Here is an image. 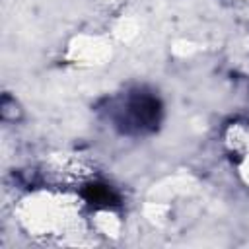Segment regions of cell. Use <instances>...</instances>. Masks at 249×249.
<instances>
[{
  "label": "cell",
  "mask_w": 249,
  "mask_h": 249,
  "mask_svg": "<svg viewBox=\"0 0 249 249\" xmlns=\"http://www.w3.org/2000/svg\"><path fill=\"white\" fill-rule=\"evenodd\" d=\"M160 121H161V103L154 93L146 89L130 91L124 103L115 113V124L124 134L154 132Z\"/></svg>",
  "instance_id": "1"
},
{
  "label": "cell",
  "mask_w": 249,
  "mask_h": 249,
  "mask_svg": "<svg viewBox=\"0 0 249 249\" xmlns=\"http://www.w3.org/2000/svg\"><path fill=\"white\" fill-rule=\"evenodd\" d=\"M82 196L93 208H119L121 206L119 195L105 183H88L82 189Z\"/></svg>",
  "instance_id": "2"
}]
</instances>
